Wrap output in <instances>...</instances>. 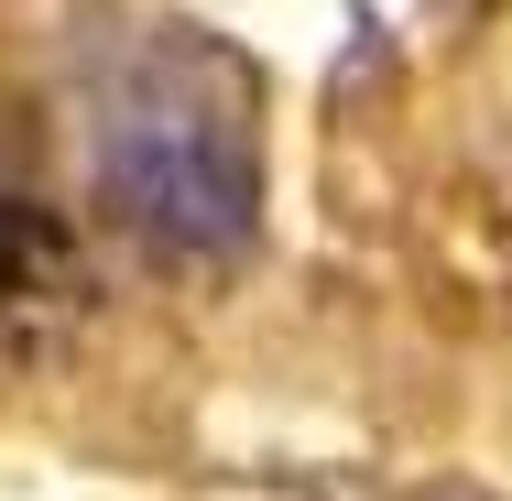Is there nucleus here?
Returning a JSON list of instances; mask_svg holds the SVG:
<instances>
[{"instance_id":"obj_1","label":"nucleus","mask_w":512,"mask_h":501,"mask_svg":"<svg viewBox=\"0 0 512 501\" xmlns=\"http://www.w3.org/2000/svg\"><path fill=\"white\" fill-rule=\"evenodd\" d=\"M109 218L153 262H229L262 207V142H251V77L218 44H142L88 131Z\"/></svg>"},{"instance_id":"obj_2","label":"nucleus","mask_w":512,"mask_h":501,"mask_svg":"<svg viewBox=\"0 0 512 501\" xmlns=\"http://www.w3.org/2000/svg\"><path fill=\"white\" fill-rule=\"evenodd\" d=\"M88 316V240L44 197H0V349H44Z\"/></svg>"}]
</instances>
